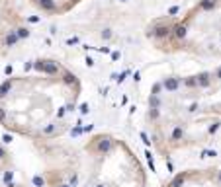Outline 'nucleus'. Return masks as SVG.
<instances>
[{"instance_id": "f257e3e1", "label": "nucleus", "mask_w": 221, "mask_h": 187, "mask_svg": "<svg viewBox=\"0 0 221 187\" xmlns=\"http://www.w3.org/2000/svg\"><path fill=\"white\" fill-rule=\"evenodd\" d=\"M80 80L57 61H34L0 82V125L34 140H53L71 129Z\"/></svg>"}, {"instance_id": "f03ea898", "label": "nucleus", "mask_w": 221, "mask_h": 187, "mask_svg": "<svg viewBox=\"0 0 221 187\" xmlns=\"http://www.w3.org/2000/svg\"><path fill=\"white\" fill-rule=\"evenodd\" d=\"M149 121L157 127L153 142L180 144L190 123L207 121V135L221 127V66L157 84L149 95Z\"/></svg>"}, {"instance_id": "7ed1b4c3", "label": "nucleus", "mask_w": 221, "mask_h": 187, "mask_svg": "<svg viewBox=\"0 0 221 187\" xmlns=\"http://www.w3.org/2000/svg\"><path fill=\"white\" fill-rule=\"evenodd\" d=\"M22 33V20L16 0H0V43H12Z\"/></svg>"}, {"instance_id": "20e7f679", "label": "nucleus", "mask_w": 221, "mask_h": 187, "mask_svg": "<svg viewBox=\"0 0 221 187\" xmlns=\"http://www.w3.org/2000/svg\"><path fill=\"white\" fill-rule=\"evenodd\" d=\"M0 187H28L16 181L12 158H10V152L2 142H0Z\"/></svg>"}, {"instance_id": "39448f33", "label": "nucleus", "mask_w": 221, "mask_h": 187, "mask_svg": "<svg viewBox=\"0 0 221 187\" xmlns=\"http://www.w3.org/2000/svg\"><path fill=\"white\" fill-rule=\"evenodd\" d=\"M30 2L37 10H41V12L51 14V16H59V14H67L69 10H73L82 0H30Z\"/></svg>"}]
</instances>
